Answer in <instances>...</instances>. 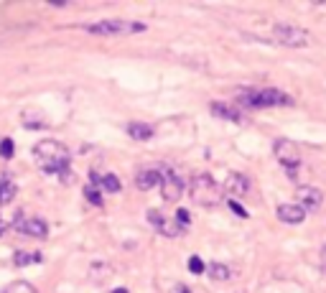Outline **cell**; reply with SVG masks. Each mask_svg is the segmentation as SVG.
<instances>
[{
	"label": "cell",
	"mask_w": 326,
	"mask_h": 293,
	"mask_svg": "<svg viewBox=\"0 0 326 293\" xmlns=\"http://www.w3.org/2000/svg\"><path fill=\"white\" fill-rule=\"evenodd\" d=\"M273 153H275V158L280 161V166H285L291 174H293V169H298V166H301V153H298L296 143L285 140V138L273 140Z\"/></svg>",
	"instance_id": "cell-6"
},
{
	"label": "cell",
	"mask_w": 326,
	"mask_h": 293,
	"mask_svg": "<svg viewBox=\"0 0 326 293\" xmlns=\"http://www.w3.org/2000/svg\"><path fill=\"white\" fill-rule=\"evenodd\" d=\"M321 270L326 273V245L321 247Z\"/></svg>",
	"instance_id": "cell-29"
},
{
	"label": "cell",
	"mask_w": 326,
	"mask_h": 293,
	"mask_svg": "<svg viewBox=\"0 0 326 293\" xmlns=\"http://www.w3.org/2000/svg\"><path fill=\"white\" fill-rule=\"evenodd\" d=\"M227 206H229V212H232V214H237V217H242V219H248V217H250V212H248V209H244L237 199H229Z\"/></svg>",
	"instance_id": "cell-23"
},
{
	"label": "cell",
	"mask_w": 326,
	"mask_h": 293,
	"mask_svg": "<svg viewBox=\"0 0 326 293\" xmlns=\"http://www.w3.org/2000/svg\"><path fill=\"white\" fill-rule=\"evenodd\" d=\"M13 153H16V145H13L11 138L0 140V156H3V158H13Z\"/></svg>",
	"instance_id": "cell-24"
},
{
	"label": "cell",
	"mask_w": 326,
	"mask_h": 293,
	"mask_svg": "<svg viewBox=\"0 0 326 293\" xmlns=\"http://www.w3.org/2000/svg\"><path fill=\"white\" fill-rule=\"evenodd\" d=\"M13 260H16V265H31V263H38V260H41V255H38V253H33V255H31V253H23V250H18Z\"/></svg>",
	"instance_id": "cell-22"
},
{
	"label": "cell",
	"mask_w": 326,
	"mask_h": 293,
	"mask_svg": "<svg viewBox=\"0 0 326 293\" xmlns=\"http://www.w3.org/2000/svg\"><path fill=\"white\" fill-rule=\"evenodd\" d=\"M176 222H179L181 227H186V225L191 222V217H189V212H186V209H176Z\"/></svg>",
	"instance_id": "cell-27"
},
{
	"label": "cell",
	"mask_w": 326,
	"mask_h": 293,
	"mask_svg": "<svg viewBox=\"0 0 326 293\" xmlns=\"http://www.w3.org/2000/svg\"><path fill=\"white\" fill-rule=\"evenodd\" d=\"M163 219H166V217H163L158 209H150V212H148V222H150V227H153L155 232H158V227L163 225Z\"/></svg>",
	"instance_id": "cell-25"
},
{
	"label": "cell",
	"mask_w": 326,
	"mask_h": 293,
	"mask_svg": "<svg viewBox=\"0 0 326 293\" xmlns=\"http://www.w3.org/2000/svg\"><path fill=\"white\" fill-rule=\"evenodd\" d=\"M85 196H87V201H90L92 206H102V194H100V186L87 184V186H85Z\"/></svg>",
	"instance_id": "cell-21"
},
{
	"label": "cell",
	"mask_w": 326,
	"mask_h": 293,
	"mask_svg": "<svg viewBox=\"0 0 326 293\" xmlns=\"http://www.w3.org/2000/svg\"><path fill=\"white\" fill-rule=\"evenodd\" d=\"M212 112L217 117H224V120H232V122H239L242 120V112L237 110V105H227V102H212Z\"/></svg>",
	"instance_id": "cell-12"
},
{
	"label": "cell",
	"mask_w": 326,
	"mask_h": 293,
	"mask_svg": "<svg viewBox=\"0 0 326 293\" xmlns=\"http://www.w3.org/2000/svg\"><path fill=\"white\" fill-rule=\"evenodd\" d=\"M222 191L224 186L214 181V176L209 174H196L191 179V186H189V194H191V201L201 204V206H214L222 201Z\"/></svg>",
	"instance_id": "cell-2"
},
{
	"label": "cell",
	"mask_w": 326,
	"mask_h": 293,
	"mask_svg": "<svg viewBox=\"0 0 326 293\" xmlns=\"http://www.w3.org/2000/svg\"><path fill=\"white\" fill-rule=\"evenodd\" d=\"M158 232H160L163 237H179V235L184 232V227H181L179 222H171V219H163V225L158 227Z\"/></svg>",
	"instance_id": "cell-19"
},
{
	"label": "cell",
	"mask_w": 326,
	"mask_h": 293,
	"mask_svg": "<svg viewBox=\"0 0 326 293\" xmlns=\"http://www.w3.org/2000/svg\"><path fill=\"white\" fill-rule=\"evenodd\" d=\"M306 217V209L301 204H291V201H283L278 206V219L285 225H301Z\"/></svg>",
	"instance_id": "cell-10"
},
{
	"label": "cell",
	"mask_w": 326,
	"mask_h": 293,
	"mask_svg": "<svg viewBox=\"0 0 326 293\" xmlns=\"http://www.w3.org/2000/svg\"><path fill=\"white\" fill-rule=\"evenodd\" d=\"M160 181H163V176H160L155 169H145V171H140L138 179H135V184H138L140 191H148V189H153V186H160Z\"/></svg>",
	"instance_id": "cell-13"
},
{
	"label": "cell",
	"mask_w": 326,
	"mask_h": 293,
	"mask_svg": "<svg viewBox=\"0 0 326 293\" xmlns=\"http://www.w3.org/2000/svg\"><path fill=\"white\" fill-rule=\"evenodd\" d=\"M16 184L13 181H0V206H6L16 199Z\"/></svg>",
	"instance_id": "cell-18"
},
{
	"label": "cell",
	"mask_w": 326,
	"mask_h": 293,
	"mask_svg": "<svg viewBox=\"0 0 326 293\" xmlns=\"http://www.w3.org/2000/svg\"><path fill=\"white\" fill-rule=\"evenodd\" d=\"M189 270L194 273V275H199V273H204L207 268H204V263H201V258H196V255H191L189 258Z\"/></svg>",
	"instance_id": "cell-26"
},
{
	"label": "cell",
	"mask_w": 326,
	"mask_h": 293,
	"mask_svg": "<svg viewBox=\"0 0 326 293\" xmlns=\"http://www.w3.org/2000/svg\"><path fill=\"white\" fill-rule=\"evenodd\" d=\"M224 189L232 194V199L244 196V194L250 191V179L244 176V174H229V176H227V181H224Z\"/></svg>",
	"instance_id": "cell-11"
},
{
	"label": "cell",
	"mask_w": 326,
	"mask_h": 293,
	"mask_svg": "<svg viewBox=\"0 0 326 293\" xmlns=\"http://www.w3.org/2000/svg\"><path fill=\"white\" fill-rule=\"evenodd\" d=\"M207 270H209V278H212V280H229V275H232L229 265H224V263H212Z\"/></svg>",
	"instance_id": "cell-17"
},
{
	"label": "cell",
	"mask_w": 326,
	"mask_h": 293,
	"mask_svg": "<svg viewBox=\"0 0 326 293\" xmlns=\"http://www.w3.org/2000/svg\"><path fill=\"white\" fill-rule=\"evenodd\" d=\"M171 293H191V290H189V288H186L184 283H176V285L171 288Z\"/></svg>",
	"instance_id": "cell-28"
},
{
	"label": "cell",
	"mask_w": 326,
	"mask_h": 293,
	"mask_svg": "<svg viewBox=\"0 0 326 293\" xmlns=\"http://www.w3.org/2000/svg\"><path fill=\"white\" fill-rule=\"evenodd\" d=\"M273 36L278 44L283 46H291V49H303V46H311L313 44V36L301 28V26H288V23H278L273 28Z\"/></svg>",
	"instance_id": "cell-4"
},
{
	"label": "cell",
	"mask_w": 326,
	"mask_h": 293,
	"mask_svg": "<svg viewBox=\"0 0 326 293\" xmlns=\"http://www.w3.org/2000/svg\"><path fill=\"white\" fill-rule=\"evenodd\" d=\"M239 102H242V105H248V107H275V105H293V100H291L288 95L280 92V90H273V87L260 90V92H244V95L239 97Z\"/></svg>",
	"instance_id": "cell-5"
},
{
	"label": "cell",
	"mask_w": 326,
	"mask_h": 293,
	"mask_svg": "<svg viewBox=\"0 0 326 293\" xmlns=\"http://www.w3.org/2000/svg\"><path fill=\"white\" fill-rule=\"evenodd\" d=\"M13 227L21 232V235H28V237H46L49 235V225L38 217H26V214H18Z\"/></svg>",
	"instance_id": "cell-7"
},
{
	"label": "cell",
	"mask_w": 326,
	"mask_h": 293,
	"mask_svg": "<svg viewBox=\"0 0 326 293\" xmlns=\"http://www.w3.org/2000/svg\"><path fill=\"white\" fill-rule=\"evenodd\" d=\"M112 293H128V288H115Z\"/></svg>",
	"instance_id": "cell-31"
},
{
	"label": "cell",
	"mask_w": 326,
	"mask_h": 293,
	"mask_svg": "<svg viewBox=\"0 0 326 293\" xmlns=\"http://www.w3.org/2000/svg\"><path fill=\"white\" fill-rule=\"evenodd\" d=\"M82 28H85L87 33H95V36H125V33H140V31H145V23L110 18V21H100V23H85Z\"/></svg>",
	"instance_id": "cell-3"
},
{
	"label": "cell",
	"mask_w": 326,
	"mask_h": 293,
	"mask_svg": "<svg viewBox=\"0 0 326 293\" xmlns=\"http://www.w3.org/2000/svg\"><path fill=\"white\" fill-rule=\"evenodd\" d=\"M6 230H8V225H6V219L0 217V235H6Z\"/></svg>",
	"instance_id": "cell-30"
},
{
	"label": "cell",
	"mask_w": 326,
	"mask_h": 293,
	"mask_svg": "<svg viewBox=\"0 0 326 293\" xmlns=\"http://www.w3.org/2000/svg\"><path fill=\"white\" fill-rule=\"evenodd\" d=\"M184 194V181L174 174V171H166L163 174V181H160V196L163 201H169V204H176Z\"/></svg>",
	"instance_id": "cell-8"
},
{
	"label": "cell",
	"mask_w": 326,
	"mask_h": 293,
	"mask_svg": "<svg viewBox=\"0 0 326 293\" xmlns=\"http://www.w3.org/2000/svg\"><path fill=\"white\" fill-rule=\"evenodd\" d=\"M296 201L306 209V212H316L323 201V194L316 186H298L296 189Z\"/></svg>",
	"instance_id": "cell-9"
},
{
	"label": "cell",
	"mask_w": 326,
	"mask_h": 293,
	"mask_svg": "<svg viewBox=\"0 0 326 293\" xmlns=\"http://www.w3.org/2000/svg\"><path fill=\"white\" fill-rule=\"evenodd\" d=\"M33 158H36V163L46 174H66L69 161H71L66 145L59 143V140H41V143H36Z\"/></svg>",
	"instance_id": "cell-1"
},
{
	"label": "cell",
	"mask_w": 326,
	"mask_h": 293,
	"mask_svg": "<svg viewBox=\"0 0 326 293\" xmlns=\"http://www.w3.org/2000/svg\"><path fill=\"white\" fill-rule=\"evenodd\" d=\"M100 189H105V191H110V194H117V191L122 189V184H120V179H117L115 174H105Z\"/></svg>",
	"instance_id": "cell-20"
},
{
	"label": "cell",
	"mask_w": 326,
	"mask_h": 293,
	"mask_svg": "<svg viewBox=\"0 0 326 293\" xmlns=\"http://www.w3.org/2000/svg\"><path fill=\"white\" fill-rule=\"evenodd\" d=\"M23 128H46V115L41 112V110H26L23 112Z\"/></svg>",
	"instance_id": "cell-14"
},
{
	"label": "cell",
	"mask_w": 326,
	"mask_h": 293,
	"mask_svg": "<svg viewBox=\"0 0 326 293\" xmlns=\"http://www.w3.org/2000/svg\"><path fill=\"white\" fill-rule=\"evenodd\" d=\"M128 135H133L135 140H148V138H153V128L148 122H128Z\"/></svg>",
	"instance_id": "cell-15"
},
{
	"label": "cell",
	"mask_w": 326,
	"mask_h": 293,
	"mask_svg": "<svg viewBox=\"0 0 326 293\" xmlns=\"http://www.w3.org/2000/svg\"><path fill=\"white\" fill-rule=\"evenodd\" d=\"M0 293H38V290H36V285H31L28 280H13V283H8Z\"/></svg>",
	"instance_id": "cell-16"
}]
</instances>
